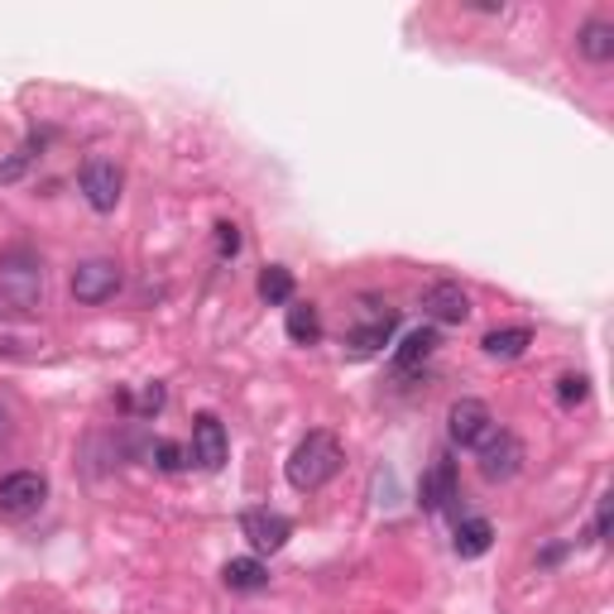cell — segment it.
I'll return each mask as SVG.
<instances>
[{
  "label": "cell",
  "mask_w": 614,
  "mask_h": 614,
  "mask_svg": "<svg viewBox=\"0 0 614 614\" xmlns=\"http://www.w3.org/2000/svg\"><path fill=\"white\" fill-rule=\"evenodd\" d=\"M341 460H346V452H341V442H336V433H307L294 447V456H288V485L303 489V495L307 489H321L341 471Z\"/></svg>",
  "instance_id": "1"
},
{
  "label": "cell",
  "mask_w": 614,
  "mask_h": 614,
  "mask_svg": "<svg viewBox=\"0 0 614 614\" xmlns=\"http://www.w3.org/2000/svg\"><path fill=\"white\" fill-rule=\"evenodd\" d=\"M0 298H6L10 307H20V313L39 307V298H43V269H39V259H29L24 250H14V255L0 259Z\"/></svg>",
  "instance_id": "2"
},
{
  "label": "cell",
  "mask_w": 614,
  "mask_h": 614,
  "mask_svg": "<svg viewBox=\"0 0 614 614\" xmlns=\"http://www.w3.org/2000/svg\"><path fill=\"white\" fill-rule=\"evenodd\" d=\"M49 499V481L39 471H10L0 475V518H29Z\"/></svg>",
  "instance_id": "3"
},
{
  "label": "cell",
  "mask_w": 614,
  "mask_h": 614,
  "mask_svg": "<svg viewBox=\"0 0 614 614\" xmlns=\"http://www.w3.org/2000/svg\"><path fill=\"white\" fill-rule=\"evenodd\" d=\"M481 475L485 481H514L518 471H524V442H518L514 433H504V427H495L481 447Z\"/></svg>",
  "instance_id": "4"
},
{
  "label": "cell",
  "mask_w": 614,
  "mask_h": 614,
  "mask_svg": "<svg viewBox=\"0 0 614 614\" xmlns=\"http://www.w3.org/2000/svg\"><path fill=\"white\" fill-rule=\"evenodd\" d=\"M116 294H120V265L116 259H87V265L72 269V298L77 303L97 307V303L116 298Z\"/></svg>",
  "instance_id": "5"
},
{
  "label": "cell",
  "mask_w": 614,
  "mask_h": 614,
  "mask_svg": "<svg viewBox=\"0 0 614 614\" xmlns=\"http://www.w3.org/2000/svg\"><path fill=\"white\" fill-rule=\"evenodd\" d=\"M447 433L456 447H481V442L495 433V413H489L481 398H456L447 413Z\"/></svg>",
  "instance_id": "6"
},
{
  "label": "cell",
  "mask_w": 614,
  "mask_h": 614,
  "mask_svg": "<svg viewBox=\"0 0 614 614\" xmlns=\"http://www.w3.org/2000/svg\"><path fill=\"white\" fill-rule=\"evenodd\" d=\"M240 533L250 537L255 552H279L288 537H294V524H288L284 514H274V509H245L240 514Z\"/></svg>",
  "instance_id": "7"
},
{
  "label": "cell",
  "mask_w": 614,
  "mask_h": 614,
  "mask_svg": "<svg viewBox=\"0 0 614 614\" xmlns=\"http://www.w3.org/2000/svg\"><path fill=\"white\" fill-rule=\"evenodd\" d=\"M360 313H365V321H360L356 331H350V346H356V350L389 346V331H394V321H398L394 307L379 303V298H360Z\"/></svg>",
  "instance_id": "8"
},
{
  "label": "cell",
  "mask_w": 614,
  "mask_h": 614,
  "mask_svg": "<svg viewBox=\"0 0 614 614\" xmlns=\"http://www.w3.org/2000/svg\"><path fill=\"white\" fill-rule=\"evenodd\" d=\"M82 192L97 211H116L120 202V168L111 159H87L82 164Z\"/></svg>",
  "instance_id": "9"
},
{
  "label": "cell",
  "mask_w": 614,
  "mask_h": 614,
  "mask_svg": "<svg viewBox=\"0 0 614 614\" xmlns=\"http://www.w3.org/2000/svg\"><path fill=\"white\" fill-rule=\"evenodd\" d=\"M226 452H230L226 427L211 418V413H202V418L192 423V460H197L202 471H221V466H226Z\"/></svg>",
  "instance_id": "10"
},
{
  "label": "cell",
  "mask_w": 614,
  "mask_h": 614,
  "mask_svg": "<svg viewBox=\"0 0 614 614\" xmlns=\"http://www.w3.org/2000/svg\"><path fill=\"white\" fill-rule=\"evenodd\" d=\"M423 313L433 321H442V327H460V321L471 317V298L460 284H433L423 294Z\"/></svg>",
  "instance_id": "11"
},
{
  "label": "cell",
  "mask_w": 614,
  "mask_h": 614,
  "mask_svg": "<svg viewBox=\"0 0 614 614\" xmlns=\"http://www.w3.org/2000/svg\"><path fill=\"white\" fill-rule=\"evenodd\" d=\"M423 509H447V499H456V460L452 456H437L433 460V471L423 475Z\"/></svg>",
  "instance_id": "12"
},
{
  "label": "cell",
  "mask_w": 614,
  "mask_h": 614,
  "mask_svg": "<svg viewBox=\"0 0 614 614\" xmlns=\"http://www.w3.org/2000/svg\"><path fill=\"white\" fill-rule=\"evenodd\" d=\"M576 49H581V58H591V63H610L614 58V24L610 20H586L576 29Z\"/></svg>",
  "instance_id": "13"
},
{
  "label": "cell",
  "mask_w": 614,
  "mask_h": 614,
  "mask_svg": "<svg viewBox=\"0 0 614 614\" xmlns=\"http://www.w3.org/2000/svg\"><path fill=\"white\" fill-rule=\"evenodd\" d=\"M221 581H226L230 591H245V595H250V591H265V586H269V566L259 562V557H230L226 572H221Z\"/></svg>",
  "instance_id": "14"
},
{
  "label": "cell",
  "mask_w": 614,
  "mask_h": 614,
  "mask_svg": "<svg viewBox=\"0 0 614 614\" xmlns=\"http://www.w3.org/2000/svg\"><path fill=\"white\" fill-rule=\"evenodd\" d=\"M495 547V524L489 518H466L456 528V557H485Z\"/></svg>",
  "instance_id": "15"
},
{
  "label": "cell",
  "mask_w": 614,
  "mask_h": 614,
  "mask_svg": "<svg viewBox=\"0 0 614 614\" xmlns=\"http://www.w3.org/2000/svg\"><path fill=\"white\" fill-rule=\"evenodd\" d=\"M533 341V331L528 327H499V331H489L485 336V356H495V360H514V356H524Z\"/></svg>",
  "instance_id": "16"
},
{
  "label": "cell",
  "mask_w": 614,
  "mask_h": 614,
  "mask_svg": "<svg viewBox=\"0 0 614 614\" xmlns=\"http://www.w3.org/2000/svg\"><path fill=\"white\" fill-rule=\"evenodd\" d=\"M433 350H437V331L433 327H418V331L404 336V346H398L394 365H398V370H413V365H423L427 356H433Z\"/></svg>",
  "instance_id": "17"
},
{
  "label": "cell",
  "mask_w": 614,
  "mask_h": 614,
  "mask_svg": "<svg viewBox=\"0 0 614 614\" xmlns=\"http://www.w3.org/2000/svg\"><path fill=\"white\" fill-rule=\"evenodd\" d=\"M288 336H294L298 346H313L317 336H321V317H317L313 303H294V307H288Z\"/></svg>",
  "instance_id": "18"
},
{
  "label": "cell",
  "mask_w": 614,
  "mask_h": 614,
  "mask_svg": "<svg viewBox=\"0 0 614 614\" xmlns=\"http://www.w3.org/2000/svg\"><path fill=\"white\" fill-rule=\"evenodd\" d=\"M259 298L265 303H294V274H288L284 265H269L265 274H259Z\"/></svg>",
  "instance_id": "19"
},
{
  "label": "cell",
  "mask_w": 614,
  "mask_h": 614,
  "mask_svg": "<svg viewBox=\"0 0 614 614\" xmlns=\"http://www.w3.org/2000/svg\"><path fill=\"white\" fill-rule=\"evenodd\" d=\"M154 466L174 475V471H182V466H188V452H182L178 442H154Z\"/></svg>",
  "instance_id": "20"
},
{
  "label": "cell",
  "mask_w": 614,
  "mask_h": 614,
  "mask_svg": "<svg viewBox=\"0 0 614 614\" xmlns=\"http://www.w3.org/2000/svg\"><path fill=\"white\" fill-rule=\"evenodd\" d=\"M586 394H591V389H586V375H562V379H557V398H562L566 408L581 404Z\"/></svg>",
  "instance_id": "21"
},
{
  "label": "cell",
  "mask_w": 614,
  "mask_h": 614,
  "mask_svg": "<svg viewBox=\"0 0 614 614\" xmlns=\"http://www.w3.org/2000/svg\"><path fill=\"white\" fill-rule=\"evenodd\" d=\"M29 164H34V145H24L20 154H10V159L0 164V182H14V178H20L24 168H29Z\"/></svg>",
  "instance_id": "22"
},
{
  "label": "cell",
  "mask_w": 614,
  "mask_h": 614,
  "mask_svg": "<svg viewBox=\"0 0 614 614\" xmlns=\"http://www.w3.org/2000/svg\"><path fill=\"white\" fill-rule=\"evenodd\" d=\"M217 250H221V259H230L240 250V226H230V221L217 226Z\"/></svg>",
  "instance_id": "23"
},
{
  "label": "cell",
  "mask_w": 614,
  "mask_h": 614,
  "mask_svg": "<svg viewBox=\"0 0 614 614\" xmlns=\"http://www.w3.org/2000/svg\"><path fill=\"white\" fill-rule=\"evenodd\" d=\"M164 408V384H145V394H140V413L149 418V413H159Z\"/></svg>",
  "instance_id": "24"
},
{
  "label": "cell",
  "mask_w": 614,
  "mask_h": 614,
  "mask_svg": "<svg viewBox=\"0 0 614 614\" xmlns=\"http://www.w3.org/2000/svg\"><path fill=\"white\" fill-rule=\"evenodd\" d=\"M595 533H601V543L610 537V499H601V514H595Z\"/></svg>",
  "instance_id": "25"
},
{
  "label": "cell",
  "mask_w": 614,
  "mask_h": 614,
  "mask_svg": "<svg viewBox=\"0 0 614 614\" xmlns=\"http://www.w3.org/2000/svg\"><path fill=\"white\" fill-rule=\"evenodd\" d=\"M6 442H10V408L0 404V447H6Z\"/></svg>",
  "instance_id": "26"
}]
</instances>
